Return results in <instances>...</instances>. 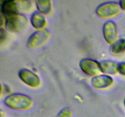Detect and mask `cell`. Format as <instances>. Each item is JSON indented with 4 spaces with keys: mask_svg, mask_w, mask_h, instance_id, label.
I'll list each match as a JSON object with an SVG mask.
<instances>
[{
    "mask_svg": "<svg viewBox=\"0 0 125 117\" xmlns=\"http://www.w3.org/2000/svg\"><path fill=\"white\" fill-rule=\"evenodd\" d=\"M81 70L90 76H96L101 73L100 62L92 58H84L79 63Z\"/></svg>",
    "mask_w": 125,
    "mask_h": 117,
    "instance_id": "obj_6",
    "label": "cell"
},
{
    "mask_svg": "<svg viewBox=\"0 0 125 117\" xmlns=\"http://www.w3.org/2000/svg\"><path fill=\"white\" fill-rule=\"evenodd\" d=\"M101 73L106 75H115L118 73V64L115 61L105 60L100 62Z\"/></svg>",
    "mask_w": 125,
    "mask_h": 117,
    "instance_id": "obj_10",
    "label": "cell"
},
{
    "mask_svg": "<svg viewBox=\"0 0 125 117\" xmlns=\"http://www.w3.org/2000/svg\"><path fill=\"white\" fill-rule=\"evenodd\" d=\"M39 12L43 15H48L52 10V3L50 0H39L35 2Z\"/></svg>",
    "mask_w": 125,
    "mask_h": 117,
    "instance_id": "obj_12",
    "label": "cell"
},
{
    "mask_svg": "<svg viewBox=\"0 0 125 117\" xmlns=\"http://www.w3.org/2000/svg\"><path fill=\"white\" fill-rule=\"evenodd\" d=\"M72 111L69 108H64L61 110L56 117H72Z\"/></svg>",
    "mask_w": 125,
    "mask_h": 117,
    "instance_id": "obj_15",
    "label": "cell"
},
{
    "mask_svg": "<svg viewBox=\"0 0 125 117\" xmlns=\"http://www.w3.org/2000/svg\"><path fill=\"white\" fill-rule=\"evenodd\" d=\"M18 6H19L20 11L23 12H28L30 11L32 8V3L29 1H17Z\"/></svg>",
    "mask_w": 125,
    "mask_h": 117,
    "instance_id": "obj_14",
    "label": "cell"
},
{
    "mask_svg": "<svg viewBox=\"0 0 125 117\" xmlns=\"http://www.w3.org/2000/svg\"><path fill=\"white\" fill-rule=\"evenodd\" d=\"M120 10L119 3L114 1H109L99 5L96 9V13L100 18L108 19L118 15Z\"/></svg>",
    "mask_w": 125,
    "mask_h": 117,
    "instance_id": "obj_2",
    "label": "cell"
},
{
    "mask_svg": "<svg viewBox=\"0 0 125 117\" xmlns=\"http://www.w3.org/2000/svg\"><path fill=\"white\" fill-rule=\"evenodd\" d=\"M118 72L125 76V62H122L118 64Z\"/></svg>",
    "mask_w": 125,
    "mask_h": 117,
    "instance_id": "obj_16",
    "label": "cell"
},
{
    "mask_svg": "<svg viewBox=\"0 0 125 117\" xmlns=\"http://www.w3.org/2000/svg\"><path fill=\"white\" fill-rule=\"evenodd\" d=\"M0 38H1V43H2L4 40L6 39V31L4 30L2 28L1 29V31H0Z\"/></svg>",
    "mask_w": 125,
    "mask_h": 117,
    "instance_id": "obj_17",
    "label": "cell"
},
{
    "mask_svg": "<svg viewBox=\"0 0 125 117\" xmlns=\"http://www.w3.org/2000/svg\"><path fill=\"white\" fill-rule=\"evenodd\" d=\"M18 76L23 82L31 88H38L42 84L40 77L27 68H23L18 73Z\"/></svg>",
    "mask_w": 125,
    "mask_h": 117,
    "instance_id": "obj_5",
    "label": "cell"
},
{
    "mask_svg": "<svg viewBox=\"0 0 125 117\" xmlns=\"http://www.w3.org/2000/svg\"><path fill=\"white\" fill-rule=\"evenodd\" d=\"M119 5L121 9L125 11V0H122V1H120Z\"/></svg>",
    "mask_w": 125,
    "mask_h": 117,
    "instance_id": "obj_18",
    "label": "cell"
},
{
    "mask_svg": "<svg viewBox=\"0 0 125 117\" xmlns=\"http://www.w3.org/2000/svg\"><path fill=\"white\" fill-rule=\"evenodd\" d=\"M114 79L111 76L101 74L94 77L91 80V84L95 88L103 90L109 88L113 84Z\"/></svg>",
    "mask_w": 125,
    "mask_h": 117,
    "instance_id": "obj_8",
    "label": "cell"
},
{
    "mask_svg": "<svg viewBox=\"0 0 125 117\" xmlns=\"http://www.w3.org/2000/svg\"><path fill=\"white\" fill-rule=\"evenodd\" d=\"M111 52L113 54H121L125 52V39L122 38L114 43L110 48Z\"/></svg>",
    "mask_w": 125,
    "mask_h": 117,
    "instance_id": "obj_13",
    "label": "cell"
},
{
    "mask_svg": "<svg viewBox=\"0 0 125 117\" xmlns=\"http://www.w3.org/2000/svg\"><path fill=\"white\" fill-rule=\"evenodd\" d=\"M124 105H125V101H124Z\"/></svg>",
    "mask_w": 125,
    "mask_h": 117,
    "instance_id": "obj_19",
    "label": "cell"
},
{
    "mask_svg": "<svg viewBox=\"0 0 125 117\" xmlns=\"http://www.w3.org/2000/svg\"><path fill=\"white\" fill-rule=\"evenodd\" d=\"M5 27L7 30L12 32H17L23 30L28 26L29 21L25 15L17 14L6 17Z\"/></svg>",
    "mask_w": 125,
    "mask_h": 117,
    "instance_id": "obj_3",
    "label": "cell"
},
{
    "mask_svg": "<svg viewBox=\"0 0 125 117\" xmlns=\"http://www.w3.org/2000/svg\"><path fill=\"white\" fill-rule=\"evenodd\" d=\"M103 32L104 40L109 45H112L118 39V29L116 24L111 20L107 21L104 24Z\"/></svg>",
    "mask_w": 125,
    "mask_h": 117,
    "instance_id": "obj_7",
    "label": "cell"
},
{
    "mask_svg": "<svg viewBox=\"0 0 125 117\" xmlns=\"http://www.w3.org/2000/svg\"><path fill=\"white\" fill-rule=\"evenodd\" d=\"M50 38V32L46 29L37 30L33 33L29 38L27 43L30 49H37L45 45Z\"/></svg>",
    "mask_w": 125,
    "mask_h": 117,
    "instance_id": "obj_4",
    "label": "cell"
},
{
    "mask_svg": "<svg viewBox=\"0 0 125 117\" xmlns=\"http://www.w3.org/2000/svg\"><path fill=\"white\" fill-rule=\"evenodd\" d=\"M4 104L9 108L18 110L30 108L33 105V100L30 96L22 93H13L5 98Z\"/></svg>",
    "mask_w": 125,
    "mask_h": 117,
    "instance_id": "obj_1",
    "label": "cell"
},
{
    "mask_svg": "<svg viewBox=\"0 0 125 117\" xmlns=\"http://www.w3.org/2000/svg\"><path fill=\"white\" fill-rule=\"evenodd\" d=\"M2 15L5 17H9L19 14L20 9L17 1H3L1 6Z\"/></svg>",
    "mask_w": 125,
    "mask_h": 117,
    "instance_id": "obj_9",
    "label": "cell"
},
{
    "mask_svg": "<svg viewBox=\"0 0 125 117\" xmlns=\"http://www.w3.org/2000/svg\"><path fill=\"white\" fill-rule=\"evenodd\" d=\"M31 23L33 28L38 30L44 29V28L46 26V18L44 15L40 12H36L32 13L31 17Z\"/></svg>",
    "mask_w": 125,
    "mask_h": 117,
    "instance_id": "obj_11",
    "label": "cell"
}]
</instances>
